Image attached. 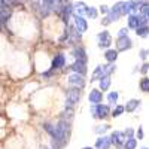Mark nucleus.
<instances>
[{
	"mask_svg": "<svg viewBox=\"0 0 149 149\" xmlns=\"http://www.w3.org/2000/svg\"><path fill=\"white\" fill-rule=\"evenodd\" d=\"M128 27L130 29H137L140 27V19H139V15H128Z\"/></svg>",
	"mask_w": 149,
	"mask_h": 149,
	"instance_id": "obj_12",
	"label": "nucleus"
},
{
	"mask_svg": "<svg viewBox=\"0 0 149 149\" xmlns=\"http://www.w3.org/2000/svg\"><path fill=\"white\" fill-rule=\"evenodd\" d=\"M139 103H140L139 100H134V98H133V100H130V102L127 103V106L124 107V110H127V112H133L136 107L139 106Z\"/></svg>",
	"mask_w": 149,
	"mask_h": 149,
	"instance_id": "obj_20",
	"label": "nucleus"
},
{
	"mask_svg": "<svg viewBox=\"0 0 149 149\" xmlns=\"http://www.w3.org/2000/svg\"><path fill=\"white\" fill-rule=\"evenodd\" d=\"M73 8V14H74V17H82L84 14H85V10H86V6H85V3L84 2H78L74 6H72Z\"/></svg>",
	"mask_w": 149,
	"mask_h": 149,
	"instance_id": "obj_9",
	"label": "nucleus"
},
{
	"mask_svg": "<svg viewBox=\"0 0 149 149\" xmlns=\"http://www.w3.org/2000/svg\"><path fill=\"white\" fill-rule=\"evenodd\" d=\"M107 100H109L110 103H115V102L118 100V93H115V91H113V93H110V94L107 95Z\"/></svg>",
	"mask_w": 149,
	"mask_h": 149,
	"instance_id": "obj_26",
	"label": "nucleus"
},
{
	"mask_svg": "<svg viewBox=\"0 0 149 149\" xmlns=\"http://www.w3.org/2000/svg\"><path fill=\"white\" fill-rule=\"evenodd\" d=\"M72 69L76 72L78 74H82V73H85V61H81V60H78L76 63H74L73 66H72Z\"/></svg>",
	"mask_w": 149,
	"mask_h": 149,
	"instance_id": "obj_14",
	"label": "nucleus"
},
{
	"mask_svg": "<svg viewBox=\"0 0 149 149\" xmlns=\"http://www.w3.org/2000/svg\"><path fill=\"white\" fill-rule=\"evenodd\" d=\"M133 134H134V131L131 128H127L125 133H124V136H128V139H133Z\"/></svg>",
	"mask_w": 149,
	"mask_h": 149,
	"instance_id": "obj_28",
	"label": "nucleus"
},
{
	"mask_svg": "<svg viewBox=\"0 0 149 149\" xmlns=\"http://www.w3.org/2000/svg\"><path fill=\"white\" fill-rule=\"evenodd\" d=\"M69 84H72V85H78V86H82V85H84L82 74H78V73L70 74V76H69Z\"/></svg>",
	"mask_w": 149,
	"mask_h": 149,
	"instance_id": "obj_10",
	"label": "nucleus"
},
{
	"mask_svg": "<svg viewBox=\"0 0 149 149\" xmlns=\"http://www.w3.org/2000/svg\"><path fill=\"white\" fill-rule=\"evenodd\" d=\"M102 78H103V67H102V66H98V67L94 70V73H93V81L102 79Z\"/></svg>",
	"mask_w": 149,
	"mask_h": 149,
	"instance_id": "obj_22",
	"label": "nucleus"
},
{
	"mask_svg": "<svg viewBox=\"0 0 149 149\" xmlns=\"http://www.w3.org/2000/svg\"><path fill=\"white\" fill-rule=\"evenodd\" d=\"M74 26H76L78 31H81V33L86 31V29H88V24H86L85 18H82V17H74Z\"/></svg>",
	"mask_w": 149,
	"mask_h": 149,
	"instance_id": "obj_7",
	"label": "nucleus"
},
{
	"mask_svg": "<svg viewBox=\"0 0 149 149\" xmlns=\"http://www.w3.org/2000/svg\"><path fill=\"white\" fill-rule=\"evenodd\" d=\"M0 30H2V22H0Z\"/></svg>",
	"mask_w": 149,
	"mask_h": 149,
	"instance_id": "obj_36",
	"label": "nucleus"
},
{
	"mask_svg": "<svg viewBox=\"0 0 149 149\" xmlns=\"http://www.w3.org/2000/svg\"><path fill=\"white\" fill-rule=\"evenodd\" d=\"M93 115L95 116V118H106L109 113H110V110H109V107L107 106H104V104H98V106H95V107H93Z\"/></svg>",
	"mask_w": 149,
	"mask_h": 149,
	"instance_id": "obj_3",
	"label": "nucleus"
},
{
	"mask_svg": "<svg viewBox=\"0 0 149 149\" xmlns=\"http://www.w3.org/2000/svg\"><path fill=\"white\" fill-rule=\"evenodd\" d=\"M136 146H137V142H136V139H128L125 142V145H124V148L125 149H136Z\"/></svg>",
	"mask_w": 149,
	"mask_h": 149,
	"instance_id": "obj_25",
	"label": "nucleus"
},
{
	"mask_svg": "<svg viewBox=\"0 0 149 149\" xmlns=\"http://www.w3.org/2000/svg\"><path fill=\"white\" fill-rule=\"evenodd\" d=\"M95 146L98 149H109L110 146V139L109 137H100L97 142H95Z\"/></svg>",
	"mask_w": 149,
	"mask_h": 149,
	"instance_id": "obj_13",
	"label": "nucleus"
},
{
	"mask_svg": "<svg viewBox=\"0 0 149 149\" xmlns=\"http://www.w3.org/2000/svg\"><path fill=\"white\" fill-rule=\"evenodd\" d=\"M85 14L88 15L90 18H93V19H94V18H97V14H98V12H97V9H95V8H91V6H90V8H86Z\"/></svg>",
	"mask_w": 149,
	"mask_h": 149,
	"instance_id": "obj_24",
	"label": "nucleus"
},
{
	"mask_svg": "<svg viewBox=\"0 0 149 149\" xmlns=\"http://www.w3.org/2000/svg\"><path fill=\"white\" fill-rule=\"evenodd\" d=\"M79 100V91L78 90H70L66 95V107H73Z\"/></svg>",
	"mask_w": 149,
	"mask_h": 149,
	"instance_id": "obj_2",
	"label": "nucleus"
},
{
	"mask_svg": "<svg viewBox=\"0 0 149 149\" xmlns=\"http://www.w3.org/2000/svg\"><path fill=\"white\" fill-rule=\"evenodd\" d=\"M107 128H109V125H103V127H97V128H95V131H97V133H104V131H106Z\"/></svg>",
	"mask_w": 149,
	"mask_h": 149,
	"instance_id": "obj_29",
	"label": "nucleus"
},
{
	"mask_svg": "<svg viewBox=\"0 0 149 149\" xmlns=\"http://www.w3.org/2000/svg\"><path fill=\"white\" fill-rule=\"evenodd\" d=\"M42 149H49V148H42Z\"/></svg>",
	"mask_w": 149,
	"mask_h": 149,
	"instance_id": "obj_38",
	"label": "nucleus"
},
{
	"mask_svg": "<svg viewBox=\"0 0 149 149\" xmlns=\"http://www.w3.org/2000/svg\"><path fill=\"white\" fill-rule=\"evenodd\" d=\"M143 149H149V148H143Z\"/></svg>",
	"mask_w": 149,
	"mask_h": 149,
	"instance_id": "obj_39",
	"label": "nucleus"
},
{
	"mask_svg": "<svg viewBox=\"0 0 149 149\" xmlns=\"http://www.w3.org/2000/svg\"><path fill=\"white\" fill-rule=\"evenodd\" d=\"M116 48H118V51H125V49H130L131 48V39L128 36L119 37L118 42H116Z\"/></svg>",
	"mask_w": 149,
	"mask_h": 149,
	"instance_id": "obj_4",
	"label": "nucleus"
},
{
	"mask_svg": "<svg viewBox=\"0 0 149 149\" xmlns=\"http://www.w3.org/2000/svg\"><path fill=\"white\" fill-rule=\"evenodd\" d=\"M10 9L9 8H3L2 10H0V22L2 24H5V22H8V19L10 18Z\"/></svg>",
	"mask_w": 149,
	"mask_h": 149,
	"instance_id": "obj_15",
	"label": "nucleus"
},
{
	"mask_svg": "<svg viewBox=\"0 0 149 149\" xmlns=\"http://www.w3.org/2000/svg\"><path fill=\"white\" fill-rule=\"evenodd\" d=\"M146 55H148V51H146V49H142V51H140V57L146 58Z\"/></svg>",
	"mask_w": 149,
	"mask_h": 149,
	"instance_id": "obj_32",
	"label": "nucleus"
},
{
	"mask_svg": "<svg viewBox=\"0 0 149 149\" xmlns=\"http://www.w3.org/2000/svg\"><path fill=\"white\" fill-rule=\"evenodd\" d=\"M122 112H124V106H118V107L113 110V113H112V115H113V116H119Z\"/></svg>",
	"mask_w": 149,
	"mask_h": 149,
	"instance_id": "obj_27",
	"label": "nucleus"
},
{
	"mask_svg": "<svg viewBox=\"0 0 149 149\" xmlns=\"http://www.w3.org/2000/svg\"><path fill=\"white\" fill-rule=\"evenodd\" d=\"M82 149H91V148H82Z\"/></svg>",
	"mask_w": 149,
	"mask_h": 149,
	"instance_id": "obj_37",
	"label": "nucleus"
},
{
	"mask_svg": "<svg viewBox=\"0 0 149 149\" xmlns=\"http://www.w3.org/2000/svg\"><path fill=\"white\" fill-rule=\"evenodd\" d=\"M140 90L145 91V93L149 91V78H143V79L140 81Z\"/></svg>",
	"mask_w": 149,
	"mask_h": 149,
	"instance_id": "obj_23",
	"label": "nucleus"
},
{
	"mask_svg": "<svg viewBox=\"0 0 149 149\" xmlns=\"http://www.w3.org/2000/svg\"><path fill=\"white\" fill-rule=\"evenodd\" d=\"M66 64V57L63 54H58L54 60H52V67L54 69H60V67H63Z\"/></svg>",
	"mask_w": 149,
	"mask_h": 149,
	"instance_id": "obj_11",
	"label": "nucleus"
},
{
	"mask_svg": "<svg viewBox=\"0 0 149 149\" xmlns=\"http://www.w3.org/2000/svg\"><path fill=\"white\" fill-rule=\"evenodd\" d=\"M73 55L76 57L78 60H81V61H85V51H84L82 48H76V49H74Z\"/></svg>",
	"mask_w": 149,
	"mask_h": 149,
	"instance_id": "obj_21",
	"label": "nucleus"
},
{
	"mask_svg": "<svg viewBox=\"0 0 149 149\" xmlns=\"http://www.w3.org/2000/svg\"><path fill=\"white\" fill-rule=\"evenodd\" d=\"M104 58L112 64V63H113V61L118 58V52H116V51H112V49H109V51H106V54H104Z\"/></svg>",
	"mask_w": 149,
	"mask_h": 149,
	"instance_id": "obj_17",
	"label": "nucleus"
},
{
	"mask_svg": "<svg viewBox=\"0 0 149 149\" xmlns=\"http://www.w3.org/2000/svg\"><path fill=\"white\" fill-rule=\"evenodd\" d=\"M148 67H149V64H143V67H142V73H146V72H148Z\"/></svg>",
	"mask_w": 149,
	"mask_h": 149,
	"instance_id": "obj_33",
	"label": "nucleus"
},
{
	"mask_svg": "<svg viewBox=\"0 0 149 149\" xmlns=\"http://www.w3.org/2000/svg\"><path fill=\"white\" fill-rule=\"evenodd\" d=\"M109 86H110V78L109 76H103L100 79V88H102V91L109 90Z\"/></svg>",
	"mask_w": 149,
	"mask_h": 149,
	"instance_id": "obj_19",
	"label": "nucleus"
},
{
	"mask_svg": "<svg viewBox=\"0 0 149 149\" xmlns=\"http://www.w3.org/2000/svg\"><path fill=\"white\" fill-rule=\"evenodd\" d=\"M110 43H112V39L107 31H102L98 34V46L100 48H107V46H110Z\"/></svg>",
	"mask_w": 149,
	"mask_h": 149,
	"instance_id": "obj_5",
	"label": "nucleus"
},
{
	"mask_svg": "<svg viewBox=\"0 0 149 149\" xmlns=\"http://www.w3.org/2000/svg\"><path fill=\"white\" fill-rule=\"evenodd\" d=\"M102 98H103L102 91H98V90H93V91L90 93L88 100H90V103H93V104H100V103H102Z\"/></svg>",
	"mask_w": 149,
	"mask_h": 149,
	"instance_id": "obj_6",
	"label": "nucleus"
},
{
	"mask_svg": "<svg viewBox=\"0 0 149 149\" xmlns=\"http://www.w3.org/2000/svg\"><path fill=\"white\" fill-rule=\"evenodd\" d=\"M136 34L140 36V37L149 36V27H148V26H140V27H137V29H136Z\"/></svg>",
	"mask_w": 149,
	"mask_h": 149,
	"instance_id": "obj_18",
	"label": "nucleus"
},
{
	"mask_svg": "<svg viewBox=\"0 0 149 149\" xmlns=\"http://www.w3.org/2000/svg\"><path fill=\"white\" fill-rule=\"evenodd\" d=\"M125 137H124V133L121 131H113L110 136V143H116V145H122Z\"/></svg>",
	"mask_w": 149,
	"mask_h": 149,
	"instance_id": "obj_8",
	"label": "nucleus"
},
{
	"mask_svg": "<svg viewBox=\"0 0 149 149\" xmlns=\"http://www.w3.org/2000/svg\"><path fill=\"white\" fill-rule=\"evenodd\" d=\"M5 8V5H3V0H0V10H2Z\"/></svg>",
	"mask_w": 149,
	"mask_h": 149,
	"instance_id": "obj_35",
	"label": "nucleus"
},
{
	"mask_svg": "<svg viewBox=\"0 0 149 149\" xmlns=\"http://www.w3.org/2000/svg\"><path fill=\"white\" fill-rule=\"evenodd\" d=\"M72 12H73V8H72L70 5H66V6L63 8V21H64V22H69V18H70V15H72Z\"/></svg>",
	"mask_w": 149,
	"mask_h": 149,
	"instance_id": "obj_16",
	"label": "nucleus"
},
{
	"mask_svg": "<svg viewBox=\"0 0 149 149\" xmlns=\"http://www.w3.org/2000/svg\"><path fill=\"white\" fill-rule=\"evenodd\" d=\"M139 8V2H122L121 5V14L122 15H133V12Z\"/></svg>",
	"mask_w": 149,
	"mask_h": 149,
	"instance_id": "obj_1",
	"label": "nucleus"
},
{
	"mask_svg": "<svg viewBox=\"0 0 149 149\" xmlns=\"http://www.w3.org/2000/svg\"><path fill=\"white\" fill-rule=\"evenodd\" d=\"M137 139H143V130L142 128H139V137Z\"/></svg>",
	"mask_w": 149,
	"mask_h": 149,
	"instance_id": "obj_34",
	"label": "nucleus"
},
{
	"mask_svg": "<svg viewBox=\"0 0 149 149\" xmlns=\"http://www.w3.org/2000/svg\"><path fill=\"white\" fill-rule=\"evenodd\" d=\"M127 33H128V30H127V29H121L118 34H119V37H124V36H127Z\"/></svg>",
	"mask_w": 149,
	"mask_h": 149,
	"instance_id": "obj_30",
	"label": "nucleus"
},
{
	"mask_svg": "<svg viewBox=\"0 0 149 149\" xmlns=\"http://www.w3.org/2000/svg\"><path fill=\"white\" fill-rule=\"evenodd\" d=\"M100 12H102V14H107V12H109V8H107V6H104V5H102Z\"/></svg>",
	"mask_w": 149,
	"mask_h": 149,
	"instance_id": "obj_31",
	"label": "nucleus"
}]
</instances>
